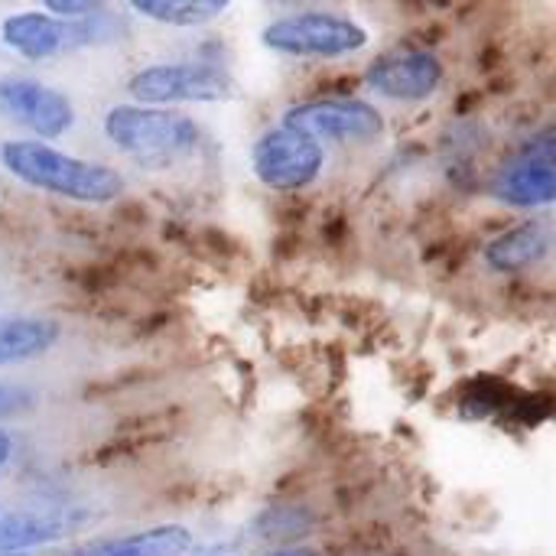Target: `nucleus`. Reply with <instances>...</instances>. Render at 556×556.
Instances as JSON below:
<instances>
[{
  "instance_id": "9",
  "label": "nucleus",
  "mask_w": 556,
  "mask_h": 556,
  "mask_svg": "<svg viewBox=\"0 0 556 556\" xmlns=\"http://www.w3.org/2000/svg\"><path fill=\"white\" fill-rule=\"evenodd\" d=\"M365 85L378 98L417 104V101H427V98H433L440 91V85H443V62L433 52H427V49L384 52V55H378L368 65Z\"/></svg>"
},
{
  "instance_id": "14",
  "label": "nucleus",
  "mask_w": 556,
  "mask_h": 556,
  "mask_svg": "<svg viewBox=\"0 0 556 556\" xmlns=\"http://www.w3.org/2000/svg\"><path fill=\"white\" fill-rule=\"evenodd\" d=\"M78 528L72 511H16L0 518V551H29L59 538H68Z\"/></svg>"
},
{
  "instance_id": "7",
  "label": "nucleus",
  "mask_w": 556,
  "mask_h": 556,
  "mask_svg": "<svg viewBox=\"0 0 556 556\" xmlns=\"http://www.w3.org/2000/svg\"><path fill=\"white\" fill-rule=\"evenodd\" d=\"M0 117L36 134V140H55L75 127L68 94L29 75H0Z\"/></svg>"
},
{
  "instance_id": "18",
  "label": "nucleus",
  "mask_w": 556,
  "mask_h": 556,
  "mask_svg": "<svg viewBox=\"0 0 556 556\" xmlns=\"http://www.w3.org/2000/svg\"><path fill=\"white\" fill-rule=\"evenodd\" d=\"M13 453H16V443H13V437H10L7 430H0V472L10 466Z\"/></svg>"
},
{
  "instance_id": "15",
  "label": "nucleus",
  "mask_w": 556,
  "mask_h": 556,
  "mask_svg": "<svg viewBox=\"0 0 556 556\" xmlns=\"http://www.w3.org/2000/svg\"><path fill=\"white\" fill-rule=\"evenodd\" d=\"M130 7L153 23L163 26H202L218 20L231 0H130Z\"/></svg>"
},
{
  "instance_id": "20",
  "label": "nucleus",
  "mask_w": 556,
  "mask_h": 556,
  "mask_svg": "<svg viewBox=\"0 0 556 556\" xmlns=\"http://www.w3.org/2000/svg\"><path fill=\"white\" fill-rule=\"evenodd\" d=\"M0 556H29L26 551H0Z\"/></svg>"
},
{
  "instance_id": "11",
  "label": "nucleus",
  "mask_w": 556,
  "mask_h": 556,
  "mask_svg": "<svg viewBox=\"0 0 556 556\" xmlns=\"http://www.w3.org/2000/svg\"><path fill=\"white\" fill-rule=\"evenodd\" d=\"M551 254V228L541 222L515 225L485 244V264L498 274H518Z\"/></svg>"
},
{
  "instance_id": "10",
  "label": "nucleus",
  "mask_w": 556,
  "mask_h": 556,
  "mask_svg": "<svg viewBox=\"0 0 556 556\" xmlns=\"http://www.w3.org/2000/svg\"><path fill=\"white\" fill-rule=\"evenodd\" d=\"M492 195L511 208H547L556 199L554 156H518L492 179Z\"/></svg>"
},
{
  "instance_id": "5",
  "label": "nucleus",
  "mask_w": 556,
  "mask_h": 556,
  "mask_svg": "<svg viewBox=\"0 0 556 556\" xmlns=\"http://www.w3.org/2000/svg\"><path fill=\"white\" fill-rule=\"evenodd\" d=\"M127 94L137 104H218L238 94L235 78L208 62H153L130 75Z\"/></svg>"
},
{
  "instance_id": "6",
  "label": "nucleus",
  "mask_w": 556,
  "mask_h": 556,
  "mask_svg": "<svg viewBox=\"0 0 556 556\" xmlns=\"http://www.w3.org/2000/svg\"><path fill=\"white\" fill-rule=\"evenodd\" d=\"M323 166H326L323 140L287 124L264 130L251 147V169L274 192L306 189L309 182H316Z\"/></svg>"
},
{
  "instance_id": "21",
  "label": "nucleus",
  "mask_w": 556,
  "mask_h": 556,
  "mask_svg": "<svg viewBox=\"0 0 556 556\" xmlns=\"http://www.w3.org/2000/svg\"><path fill=\"white\" fill-rule=\"evenodd\" d=\"M270 3H303V0H270Z\"/></svg>"
},
{
  "instance_id": "4",
  "label": "nucleus",
  "mask_w": 556,
  "mask_h": 556,
  "mask_svg": "<svg viewBox=\"0 0 556 556\" xmlns=\"http://www.w3.org/2000/svg\"><path fill=\"white\" fill-rule=\"evenodd\" d=\"M261 42L290 59H342L368 46V29L326 10H300L261 29Z\"/></svg>"
},
{
  "instance_id": "13",
  "label": "nucleus",
  "mask_w": 556,
  "mask_h": 556,
  "mask_svg": "<svg viewBox=\"0 0 556 556\" xmlns=\"http://www.w3.org/2000/svg\"><path fill=\"white\" fill-rule=\"evenodd\" d=\"M192 554V534L182 525H160L150 531L94 541L81 547L75 556H189Z\"/></svg>"
},
{
  "instance_id": "8",
  "label": "nucleus",
  "mask_w": 556,
  "mask_h": 556,
  "mask_svg": "<svg viewBox=\"0 0 556 556\" xmlns=\"http://www.w3.org/2000/svg\"><path fill=\"white\" fill-rule=\"evenodd\" d=\"M283 124L316 140H339V143H368L384 134L381 111L358 98H319V101L293 104L283 114Z\"/></svg>"
},
{
  "instance_id": "12",
  "label": "nucleus",
  "mask_w": 556,
  "mask_h": 556,
  "mask_svg": "<svg viewBox=\"0 0 556 556\" xmlns=\"http://www.w3.org/2000/svg\"><path fill=\"white\" fill-rule=\"evenodd\" d=\"M62 339V326L49 316H10L0 319V368L42 358Z\"/></svg>"
},
{
  "instance_id": "1",
  "label": "nucleus",
  "mask_w": 556,
  "mask_h": 556,
  "mask_svg": "<svg viewBox=\"0 0 556 556\" xmlns=\"http://www.w3.org/2000/svg\"><path fill=\"white\" fill-rule=\"evenodd\" d=\"M0 166L23 186L81 202V205H108L121 199L124 179L117 169L72 156L49 140H7L0 143Z\"/></svg>"
},
{
  "instance_id": "16",
  "label": "nucleus",
  "mask_w": 556,
  "mask_h": 556,
  "mask_svg": "<svg viewBox=\"0 0 556 556\" xmlns=\"http://www.w3.org/2000/svg\"><path fill=\"white\" fill-rule=\"evenodd\" d=\"M101 0H42L46 13L52 16H62V20H75V16H85V13H94Z\"/></svg>"
},
{
  "instance_id": "3",
  "label": "nucleus",
  "mask_w": 556,
  "mask_h": 556,
  "mask_svg": "<svg viewBox=\"0 0 556 556\" xmlns=\"http://www.w3.org/2000/svg\"><path fill=\"white\" fill-rule=\"evenodd\" d=\"M117 26L121 23L114 16H98V13L62 20L52 13L20 10L0 23V42L29 62H46V59H55L68 49H85V46H98V42L114 39Z\"/></svg>"
},
{
  "instance_id": "2",
  "label": "nucleus",
  "mask_w": 556,
  "mask_h": 556,
  "mask_svg": "<svg viewBox=\"0 0 556 556\" xmlns=\"http://www.w3.org/2000/svg\"><path fill=\"white\" fill-rule=\"evenodd\" d=\"M104 137L143 169H166L202 147V127L173 108L117 104L104 114Z\"/></svg>"
},
{
  "instance_id": "19",
  "label": "nucleus",
  "mask_w": 556,
  "mask_h": 556,
  "mask_svg": "<svg viewBox=\"0 0 556 556\" xmlns=\"http://www.w3.org/2000/svg\"><path fill=\"white\" fill-rule=\"evenodd\" d=\"M264 556H319V554H313V551H300V547H287V551H274V554H264Z\"/></svg>"
},
{
  "instance_id": "17",
  "label": "nucleus",
  "mask_w": 556,
  "mask_h": 556,
  "mask_svg": "<svg viewBox=\"0 0 556 556\" xmlns=\"http://www.w3.org/2000/svg\"><path fill=\"white\" fill-rule=\"evenodd\" d=\"M33 397L20 388H0V414H13V410H23L29 407Z\"/></svg>"
}]
</instances>
